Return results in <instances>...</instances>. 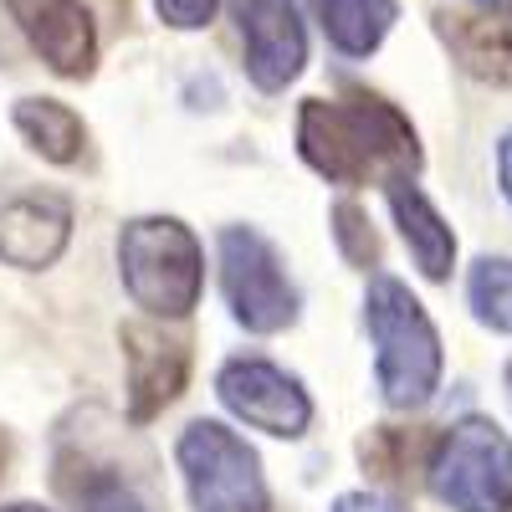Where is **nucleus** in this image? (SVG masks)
Here are the masks:
<instances>
[{
    "mask_svg": "<svg viewBox=\"0 0 512 512\" xmlns=\"http://www.w3.org/2000/svg\"><path fill=\"white\" fill-rule=\"evenodd\" d=\"M297 149L328 185H395L420 169L410 118L369 93L308 98L297 113Z\"/></svg>",
    "mask_w": 512,
    "mask_h": 512,
    "instance_id": "obj_1",
    "label": "nucleus"
},
{
    "mask_svg": "<svg viewBox=\"0 0 512 512\" xmlns=\"http://www.w3.org/2000/svg\"><path fill=\"white\" fill-rule=\"evenodd\" d=\"M364 323L374 338V379L379 395L395 410H415L436 395L441 384V338L425 318L420 297L400 277H374L364 297Z\"/></svg>",
    "mask_w": 512,
    "mask_h": 512,
    "instance_id": "obj_2",
    "label": "nucleus"
},
{
    "mask_svg": "<svg viewBox=\"0 0 512 512\" xmlns=\"http://www.w3.org/2000/svg\"><path fill=\"white\" fill-rule=\"evenodd\" d=\"M118 272L149 318H185L205 287L200 241L169 216H139L118 231Z\"/></svg>",
    "mask_w": 512,
    "mask_h": 512,
    "instance_id": "obj_3",
    "label": "nucleus"
},
{
    "mask_svg": "<svg viewBox=\"0 0 512 512\" xmlns=\"http://www.w3.org/2000/svg\"><path fill=\"white\" fill-rule=\"evenodd\" d=\"M425 482L451 512H512V441L502 425L466 415L436 441Z\"/></svg>",
    "mask_w": 512,
    "mask_h": 512,
    "instance_id": "obj_4",
    "label": "nucleus"
},
{
    "mask_svg": "<svg viewBox=\"0 0 512 512\" xmlns=\"http://www.w3.org/2000/svg\"><path fill=\"white\" fill-rule=\"evenodd\" d=\"M175 456L195 512H267L262 461L221 420H190Z\"/></svg>",
    "mask_w": 512,
    "mask_h": 512,
    "instance_id": "obj_5",
    "label": "nucleus"
},
{
    "mask_svg": "<svg viewBox=\"0 0 512 512\" xmlns=\"http://www.w3.org/2000/svg\"><path fill=\"white\" fill-rule=\"evenodd\" d=\"M221 292L231 303V318L251 333H277L297 318V287L277 246L251 226L221 231Z\"/></svg>",
    "mask_w": 512,
    "mask_h": 512,
    "instance_id": "obj_6",
    "label": "nucleus"
},
{
    "mask_svg": "<svg viewBox=\"0 0 512 512\" xmlns=\"http://www.w3.org/2000/svg\"><path fill=\"white\" fill-rule=\"evenodd\" d=\"M216 395L236 420H246L251 431H267V436L292 441V436H303L308 420H313L308 390L287 369H277L267 359H231L216 374Z\"/></svg>",
    "mask_w": 512,
    "mask_h": 512,
    "instance_id": "obj_7",
    "label": "nucleus"
},
{
    "mask_svg": "<svg viewBox=\"0 0 512 512\" xmlns=\"http://www.w3.org/2000/svg\"><path fill=\"white\" fill-rule=\"evenodd\" d=\"M241 26L246 72L262 93H282L308 67V26L297 16V0H231Z\"/></svg>",
    "mask_w": 512,
    "mask_h": 512,
    "instance_id": "obj_8",
    "label": "nucleus"
},
{
    "mask_svg": "<svg viewBox=\"0 0 512 512\" xmlns=\"http://www.w3.org/2000/svg\"><path fill=\"white\" fill-rule=\"evenodd\" d=\"M11 21L31 36V47L41 52L52 72L62 77H88L98 57L93 16L82 0H6Z\"/></svg>",
    "mask_w": 512,
    "mask_h": 512,
    "instance_id": "obj_9",
    "label": "nucleus"
},
{
    "mask_svg": "<svg viewBox=\"0 0 512 512\" xmlns=\"http://www.w3.org/2000/svg\"><path fill=\"white\" fill-rule=\"evenodd\" d=\"M72 231V210L62 195L52 190H26L11 195L0 205V262L36 272V267H52Z\"/></svg>",
    "mask_w": 512,
    "mask_h": 512,
    "instance_id": "obj_10",
    "label": "nucleus"
},
{
    "mask_svg": "<svg viewBox=\"0 0 512 512\" xmlns=\"http://www.w3.org/2000/svg\"><path fill=\"white\" fill-rule=\"evenodd\" d=\"M123 359H128V415L134 420L159 415L185 390L190 354H185L180 338H169L149 323H128L123 328Z\"/></svg>",
    "mask_w": 512,
    "mask_h": 512,
    "instance_id": "obj_11",
    "label": "nucleus"
},
{
    "mask_svg": "<svg viewBox=\"0 0 512 512\" xmlns=\"http://www.w3.org/2000/svg\"><path fill=\"white\" fill-rule=\"evenodd\" d=\"M384 200H390V210H395V226H400V236H405V246H410V256H415V267L431 277V282L451 277L456 236H451V226L441 221V210L425 200L410 180L384 185Z\"/></svg>",
    "mask_w": 512,
    "mask_h": 512,
    "instance_id": "obj_12",
    "label": "nucleus"
},
{
    "mask_svg": "<svg viewBox=\"0 0 512 512\" xmlns=\"http://www.w3.org/2000/svg\"><path fill=\"white\" fill-rule=\"evenodd\" d=\"M441 36L461 72H472L477 82H492V88L512 82V36L492 16H441Z\"/></svg>",
    "mask_w": 512,
    "mask_h": 512,
    "instance_id": "obj_13",
    "label": "nucleus"
},
{
    "mask_svg": "<svg viewBox=\"0 0 512 512\" xmlns=\"http://www.w3.org/2000/svg\"><path fill=\"white\" fill-rule=\"evenodd\" d=\"M11 123H16V134L41 154V159H52V164H72L82 154V144H88V128H82V118L57 103V98H21L11 108Z\"/></svg>",
    "mask_w": 512,
    "mask_h": 512,
    "instance_id": "obj_14",
    "label": "nucleus"
},
{
    "mask_svg": "<svg viewBox=\"0 0 512 512\" xmlns=\"http://www.w3.org/2000/svg\"><path fill=\"white\" fill-rule=\"evenodd\" d=\"M395 16V0H323V31L344 57H369L390 36Z\"/></svg>",
    "mask_w": 512,
    "mask_h": 512,
    "instance_id": "obj_15",
    "label": "nucleus"
},
{
    "mask_svg": "<svg viewBox=\"0 0 512 512\" xmlns=\"http://www.w3.org/2000/svg\"><path fill=\"white\" fill-rule=\"evenodd\" d=\"M466 303L477 323L492 333H512V262L507 256H482L466 277Z\"/></svg>",
    "mask_w": 512,
    "mask_h": 512,
    "instance_id": "obj_16",
    "label": "nucleus"
},
{
    "mask_svg": "<svg viewBox=\"0 0 512 512\" xmlns=\"http://www.w3.org/2000/svg\"><path fill=\"white\" fill-rule=\"evenodd\" d=\"M77 512H154L134 487H128L123 477H113V472H98V477H88L77 487Z\"/></svg>",
    "mask_w": 512,
    "mask_h": 512,
    "instance_id": "obj_17",
    "label": "nucleus"
},
{
    "mask_svg": "<svg viewBox=\"0 0 512 512\" xmlns=\"http://www.w3.org/2000/svg\"><path fill=\"white\" fill-rule=\"evenodd\" d=\"M333 236H338V246H344V256H349L354 267H369L374 256H379V241H374V231L364 226V210L349 205V200L333 210Z\"/></svg>",
    "mask_w": 512,
    "mask_h": 512,
    "instance_id": "obj_18",
    "label": "nucleus"
},
{
    "mask_svg": "<svg viewBox=\"0 0 512 512\" xmlns=\"http://www.w3.org/2000/svg\"><path fill=\"white\" fill-rule=\"evenodd\" d=\"M154 11H159L164 26L195 31V26H210V16L221 11V0H154Z\"/></svg>",
    "mask_w": 512,
    "mask_h": 512,
    "instance_id": "obj_19",
    "label": "nucleus"
},
{
    "mask_svg": "<svg viewBox=\"0 0 512 512\" xmlns=\"http://www.w3.org/2000/svg\"><path fill=\"white\" fill-rule=\"evenodd\" d=\"M333 512H405L395 497H379V492H344L333 502Z\"/></svg>",
    "mask_w": 512,
    "mask_h": 512,
    "instance_id": "obj_20",
    "label": "nucleus"
},
{
    "mask_svg": "<svg viewBox=\"0 0 512 512\" xmlns=\"http://www.w3.org/2000/svg\"><path fill=\"white\" fill-rule=\"evenodd\" d=\"M497 175H502V195L512 200V139H502L497 149Z\"/></svg>",
    "mask_w": 512,
    "mask_h": 512,
    "instance_id": "obj_21",
    "label": "nucleus"
},
{
    "mask_svg": "<svg viewBox=\"0 0 512 512\" xmlns=\"http://www.w3.org/2000/svg\"><path fill=\"white\" fill-rule=\"evenodd\" d=\"M482 11H497V16H512V0H477Z\"/></svg>",
    "mask_w": 512,
    "mask_h": 512,
    "instance_id": "obj_22",
    "label": "nucleus"
},
{
    "mask_svg": "<svg viewBox=\"0 0 512 512\" xmlns=\"http://www.w3.org/2000/svg\"><path fill=\"white\" fill-rule=\"evenodd\" d=\"M0 512H47V507H36V502H11V507H0Z\"/></svg>",
    "mask_w": 512,
    "mask_h": 512,
    "instance_id": "obj_23",
    "label": "nucleus"
},
{
    "mask_svg": "<svg viewBox=\"0 0 512 512\" xmlns=\"http://www.w3.org/2000/svg\"><path fill=\"white\" fill-rule=\"evenodd\" d=\"M507 390H512V364H507Z\"/></svg>",
    "mask_w": 512,
    "mask_h": 512,
    "instance_id": "obj_24",
    "label": "nucleus"
}]
</instances>
